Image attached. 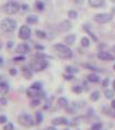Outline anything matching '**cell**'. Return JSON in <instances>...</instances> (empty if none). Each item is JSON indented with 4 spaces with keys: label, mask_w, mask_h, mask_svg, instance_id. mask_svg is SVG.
Segmentation results:
<instances>
[{
    "label": "cell",
    "mask_w": 115,
    "mask_h": 130,
    "mask_svg": "<svg viewBox=\"0 0 115 130\" xmlns=\"http://www.w3.org/2000/svg\"><path fill=\"white\" fill-rule=\"evenodd\" d=\"M53 49L55 50L58 56L60 59H63V60H68L73 56V51L72 49L69 48L67 44H64V43H55L53 46Z\"/></svg>",
    "instance_id": "1"
},
{
    "label": "cell",
    "mask_w": 115,
    "mask_h": 130,
    "mask_svg": "<svg viewBox=\"0 0 115 130\" xmlns=\"http://www.w3.org/2000/svg\"><path fill=\"white\" fill-rule=\"evenodd\" d=\"M18 123H19V125H21L24 128H32V127H34V126H36L35 119L26 113L20 114L18 116Z\"/></svg>",
    "instance_id": "2"
},
{
    "label": "cell",
    "mask_w": 115,
    "mask_h": 130,
    "mask_svg": "<svg viewBox=\"0 0 115 130\" xmlns=\"http://www.w3.org/2000/svg\"><path fill=\"white\" fill-rule=\"evenodd\" d=\"M48 65H49V63H48L47 59L36 58L35 60H33L31 62L30 66L34 72H42L48 67Z\"/></svg>",
    "instance_id": "3"
},
{
    "label": "cell",
    "mask_w": 115,
    "mask_h": 130,
    "mask_svg": "<svg viewBox=\"0 0 115 130\" xmlns=\"http://www.w3.org/2000/svg\"><path fill=\"white\" fill-rule=\"evenodd\" d=\"M18 24L12 19H3L0 22V29L3 32H13L16 29Z\"/></svg>",
    "instance_id": "4"
},
{
    "label": "cell",
    "mask_w": 115,
    "mask_h": 130,
    "mask_svg": "<svg viewBox=\"0 0 115 130\" xmlns=\"http://www.w3.org/2000/svg\"><path fill=\"white\" fill-rule=\"evenodd\" d=\"M20 10V5L15 1H9L3 6V11L8 15H14L19 12Z\"/></svg>",
    "instance_id": "5"
},
{
    "label": "cell",
    "mask_w": 115,
    "mask_h": 130,
    "mask_svg": "<svg viewBox=\"0 0 115 130\" xmlns=\"http://www.w3.org/2000/svg\"><path fill=\"white\" fill-rule=\"evenodd\" d=\"M113 20V15L110 13H98L93 16V21L98 24H106Z\"/></svg>",
    "instance_id": "6"
},
{
    "label": "cell",
    "mask_w": 115,
    "mask_h": 130,
    "mask_svg": "<svg viewBox=\"0 0 115 130\" xmlns=\"http://www.w3.org/2000/svg\"><path fill=\"white\" fill-rule=\"evenodd\" d=\"M32 36V30L30 26L27 25H22L20 27V30H19V38L22 39V40H27L30 39Z\"/></svg>",
    "instance_id": "7"
},
{
    "label": "cell",
    "mask_w": 115,
    "mask_h": 130,
    "mask_svg": "<svg viewBox=\"0 0 115 130\" xmlns=\"http://www.w3.org/2000/svg\"><path fill=\"white\" fill-rule=\"evenodd\" d=\"M52 126H55V127H59V126H68L69 125V120L64 116H59L55 117L51 120Z\"/></svg>",
    "instance_id": "8"
},
{
    "label": "cell",
    "mask_w": 115,
    "mask_h": 130,
    "mask_svg": "<svg viewBox=\"0 0 115 130\" xmlns=\"http://www.w3.org/2000/svg\"><path fill=\"white\" fill-rule=\"evenodd\" d=\"M30 51H31V48H30V46H28L27 43H25V42L19 43L18 46H16V48H15V52H16L18 54H21V55H25V54H27Z\"/></svg>",
    "instance_id": "9"
},
{
    "label": "cell",
    "mask_w": 115,
    "mask_h": 130,
    "mask_svg": "<svg viewBox=\"0 0 115 130\" xmlns=\"http://www.w3.org/2000/svg\"><path fill=\"white\" fill-rule=\"evenodd\" d=\"M97 58L101 61H114L115 60V56L111 52H108V51H100L97 54Z\"/></svg>",
    "instance_id": "10"
},
{
    "label": "cell",
    "mask_w": 115,
    "mask_h": 130,
    "mask_svg": "<svg viewBox=\"0 0 115 130\" xmlns=\"http://www.w3.org/2000/svg\"><path fill=\"white\" fill-rule=\"evenodd\" d=\"M59 28H60V30L62 31V32L68 31V30H69V29H71V28H72V23L69 22L68 20H64L63 22H61V23H60Z\"/></svg>",
    "instance_id": "11"
},
{
    "label": "cell",
    "mask_w": 115,
    "mask_h": 130,
    "mask_svg": "<svg viewBox=\"0 0 115 130\" xmlns=\"http://www.w3.org/2000/svg\"><path fill=\"white\" fill-rule=\"evenodd\" d=\"M10 91V86L7 81H0V94L5 96Z\"/></svg>",
    "instance_id": "12"
},
{
    "label": "cell",
    "mask_w": 115,
    "mask_h": 130,
    "mask_svg": "<svg viewBox=\"0 0 115 130\" xmlns=\"http://www.w3.org/2000/svg\"><path fill=\"white\" fill-rule=\"evenodd\" d=\"M21 70H22L23 76L25 77V79H31L33 77V72H34V71L31 68V66H23Z\"/></svg>",
    "instance_id": "13"
},
{
    "label": "cell",
    "mask_w": 115,
    "mask_h": 130,
    "mask_svg": "<svg viewBox=\"0 0 115 130\" xmlns=\"http://www.w3.org/2000/svg\"><path fill=\"white\" fill-rule=\"evenodd\" d=\"M56 105L60 108H66L68 106V100L66 99V98H64V96H60L59 99H58V101H56Z\"/></svg>",
    "instance_id": "14"
},
{
    "label": "cell",
    "mask_w": 115,
    "mask_h": 130,
    "mask_svg": "<svg viewBox=\"0 0 115 130\" xmlns=\"http://www.w3.org/2000/svg\"><path fill=\"white\" fill-rule=\"evenodd\" d=\"M87 80L89 83L98 84V83H100V76L98 74H96V73H91V74H89L87 76Z\"/></svg>",
    "instance_id": "15"
},
{
    "label": "cell",
    "mask_w": 115,
    "mask_h": 130,
    "mask_svg": "<svg viewBox=\"0 0 115 130\" xmlns=\"http://www.w3.org/2000/svg\"><path fill=\"white\" fill-rule=\"evenodd\" d=\"M75 41H76V35L75 34H69L64 38V42L66 43L67 46H72V44L75 43Z\"/></svg>",
    "instance_id": "16"
},
{
    "label": "cell",
    "mask_w": 115,
    "mask_h": 130,
    "mask_svg": "<svg viewBox=\"0 0 115 130\" xmlns=\"http://www.w3.org/2000/svg\"><path fill=\"white\" fill-rule=\"evenodd\" d=\"M34 119H35L36 126H39L40 124H42V121H44V114L40 112V111H37V112L35 113Z\"/></svg>",
    "instance_id": "17"
},
{
    "label": "cell",
    "mask_w": 115,
    "mask_h": 130,
    "mask_svg": "<svg viewBox=\"0 0 115 130\" xmlns=\"http://www.w3.org/2000/svg\"><path fill=\"white\" fill-rule=\"evenodd\" d=\"M26 23L30 24V25H35V24L38 23V16L34 15V14H31L26 18Z\"/></svg>",
    "instance_id": "18"
},
{
    "label": "cell",
    "mask_w": 115,
    "mask_h": 130,
    "mask_svg": "<svg viewBox=\"0 0 115 130\" xmlns=\"http://www.w3.org/2000/svg\"><path fill=\"white\" fill-rule=\"evenodd\" d=\"M88 2L92 8H100L104 5V0H88Z\"/></svg>",
    "instance_id": "19"
},
{
    "label": "cell",
    "mask_w": 115,
    "mask_h": 130,
    "mask_svg": "<svg viewBox=\"0 0 115 130\" xmlns=\"http://www.w3.org/2000/svg\"><path fill=\"white\" fill-rule=\"evenodd\" d=\"M31 89H33V90L35 91H41L42 90V84L40 83V81H35V83H33L31 85Z\"/></svg>",
    "instance_id": "20"
},
{
    "label": "cell",
    "mask_w": 115,
    "mask_h": 130,
    "mask_svg": "<svg viewBox=\"0 0 115 130\" xmlns=\"http://www.w3.org/2000/svg\"><path fill=\"white\" fill-rule=\"evenodd\" d=\"M65 72H66L67 74L74 75V74H77V73L79 72V70L77 67H75V66H72V65H67V66L65 67Z\"/></svg>",
    "instance_id": "21"
},
{
    "label": "cell",
    "mask_w": 115,
    "mask_h": 130,
    "mask_svg": "<svg viewBox=\"0 0 115 130\" xmlns=\"http://www.w3.org/2000/svg\"><path fill=\"white\" fill-rule=\"evenodd\" d=\"M90 101H92V102H96V101H98L100 99V92L98 90H94L92 91L91 93H90V96H89Z\"/></svg>",
    "instance_id": "22"
},
{
    "label": "cell",
    "mask_w": 115,
    "mask_h": 130,
    "mask_svg": "<svg viewBox=\"0 0 115 130\" xmlns=\"http://www.w3.org/2000/svg\"><path fill=\"white\" fill-rule=\"evenodd\" d=\"M35 34H36L37 37L40 38V39H46V38H47V32L45 31V30H41V29H37V30L35 31Z\"/></svg>",
    "instance_id": "23"
},
{
    "label": "cell",
    "mask_w": 115,
    "mask_h": 130,
    "mask_svg": "<svg viewBox=\"0 0 115 130\" xmlns=\"http://www.w3.org/2000/svg\"><path fill=\"white\" fill-rule=\"evenodd\" d=\"M40 103H41V100L40 99H37V98H35V99H32L31 100V107H37V106H39Z\"/></svg>",
    "instance_id": "24"
},
{
    "label": "cell",
    "mask_w": 115,
    "mask_h": 130,
    "mask_svg": "<svg viewBox=\"0 0 115 130\" xmlns=\"http://www.w3.org/2000/svg\"><path fill=\"white\" fill-rule=\"evenodd\" d=\"M80 44H81V47H84V48H88L90 46V40L88 37H83L80 40Z\"/></svg>",
    "instance_id": "25"
},
{
    "label": "cell",
    "mask_w": 115,
    "mask_h": 130,
    "mask_svg": "<svg viewBox=\"0 0 115 130\" xmlns=\"http://www.w3.org/2000/svg\"><path fill=\"white\" fill-rule=\"evenodd\" d=\"M104 95H105L106 99L113 100V98H114V90H110V89H106V90L104 91Z\"/></svg>",
    "instance_id": "26"
},
{
    "label": "cell",
    "mask_w": 115,
    "mask_h": 130,
    "mask_svg": "<svg viewBox=\"0 0 115 130\" xmlns=\"http://www.w3.org/2000/svg\"><path fill=\"white\" fill-rule=\"evenodd\" d=\"M67 16L69 19H72V20H76L77 18H78V13H77L75 10H69L67 12Z\"/></svg>",
    "instance_id": "27"
},
{
    "label": "cell",
    "mask_w": 115,
    "mask_h": 130,
    "mask_svg": "<svg viewBox=\"0 0 115 130\" xmlns=\"http://www.w3.org/2000/svg\"><path fill=\"white\" fill-rule=\"evenodd\" d=\"M85 67L88 68V70H90V71H92V72H102L100 68L93 66V65H90V64H85Z\"/></svg>",
    "instance_id": "28"
},
{
    "label": "cell",
    "mask_w": 115,
    "mask_h": 130,
    "mask_svg": "<svg viewBox=\"0 0 115 130\" xmlns=\"http://www.w3.org/2000/svg\"><path fill=\"white\" fill-rule=\"evenodd\" d=\"M72 91L75 92V93H81V92L84 91V88L81 87V86H78V85H77V86H74L72 88Z\"/></svg>",
    "instance_id": "29"
},
{
    "label": "cell",
    "mask_w": 115,
    "mask_h": 130,
    "mask_svg": "<svg viewBox=\"0 0 115 130\" xmlns=\"http://www.w3.org/2000/svg\"><path fill=\"white\" fill-rule=\"evenodd\" d=\"M35 8L38 11H44V9H45V6H44V3L41 2V1H36V3H35Z\"/></svg>",
    "instance_id": "30"
},
{
    "label": "cell",
    "mask_w": 115,
    "mask_h": 130,
    "mask_svg": "<svg viewBox=\"0 0 115 130\" xmlns=\"http://www.w3.org/2000/svg\"><path fill=\"white\" fill-rule=\"evenodd\" d=\"M3 130H14V125L8 121L6 125H3Z\"/></svg>",
    "instance_id": "31"
},
{
    "label": "cell",
    "mask_w": 115,
    "mask_h": 130,
    "mask_svg": "<svg viewBox=\"0 0 115 130\" xmlns=\"http://www.w3.org/2000/svg\"><path fill=\"white\" fill-rule=\"evenodd\" d=\"M13 61H14V62H24V61H25V56L20 54L19 56H15V58H13Z\"/></svg>",
    "instance_id": "32"
},
{
    "label": "cell",
    "mask_w": 115,
    "mask_h": 130,
    "mask_svg": "<svg viewBox=\"0 0 115 130\" xmlns=\"http://www.w3.org/2000/svg\"><path fill=\"white\" fill-rule=\"evenodd\" d=\"M8 123V117L6 115H0V124L6 125Z\"/></svg>",
    "instance_id": "33"
},
{
    "label": "cell",
    "mask_w": 115,
    "mask_h": 130,
    "mask_svg": "<svg viewBox=\"0 0 115 130\" xmlns=\"http://www.w3.org/2000/svg\"><path fill=\"white\" fill-rule=\"evenodd\" d=\"M0 104H1V105H3V106H5V105H7L8 104V100L6 99V98L5 96H1V98H0Z\"/></svg>",
    "instance_id": "34"
},
{
    "label": "cell",
    "mask_w": 115,
    "mask_h": 130,
    "mask_svg": "<svg viewBox=\"0 0 115 130\" xmlns=\"http://www.w3.org/2000/svg\"><path fill=\"white\" fill-rule=\"evenodd\" d=\"M9 74H10L11 76H15L16 74H18V71H16V68L12 67V68H10V70H9Z\"/></svg>",
    "instance_id": "35"
},
{
    "label": "cell",
    "mask_w": 115,
    "mask_h": 130,
    "mask_svg": "<svg viewBox=\"0 0 115 130\" xmlns=\"http://www.w3.org/2000/svg\"><path fill=\"white\" fill-rule=\"evenodd\" d=\"M63 77H64V79H66V80H72V79H74V75L67 74V73H66V74H65Z\"/></svg>",
    "instance_id": "36"
},
{
    "label": "cell",
    "mask_w": 115,
    "mask_h": 130,
    "mask_svg": "<svg viewBox=\"0 0 115 130\" xmlns=\"http://www.w3.org/2000/svg\"><path fill=\"white\" fill-rule=\"evenodd\" d=\"M51 106V100H46V105H45V106H44V108L45 109H48L49 107H50Z\"/></svg>",
    "instance_id": "37"
},
{
    "label": "cell",
    "mask_w": 115,
    "mask_h": 130,
    "mask_svg": "<svg viewBox=\"0 0 115 130\" xmlns=\"http://www.w3.org/2000/svg\"><path fill=\"white\" fill-rule=\"evenodd\" d=\"M109 84H110V79L109 78H105L104 80H103V83H102V87H108L109 86Z\"/></svg>",
    "instance_id": "38"
},
{
    "label": "cell",
    "mask_w": 115,
    "mask_h": 130,
    "mask_svg": "<svg viewBox=\"0 0 115 130\" xmlns=\"http://www.w3.org/2000/svg\"><path fill=\"white\" fill-rule=\"evenodd\" d=\"M35 49H36V50H39V51H42L45 49V47L40 46V44H35Z\"/></svg>",
    "instance_id": "39"
},
{
    "label": "cell",
    "mask_w": 115,
    "mask_h": 130,
    "mask_svg": "<svg viewBox=\"0 0 115 130\" xmlns=\"http://www.w3.org/2000/svg\"><path fill=\"white\" fill-rule=\"evenodd\" d=\"M44 130H58L55 126H49V127H46Z\"/></svg>",
    "instance_id": "40"
},
{
    "label": "cell",
    "mask_w": 115,
    "mask_h": 130,
    "mask_svg": "<svg viewBox=\"0 0 115 130\" xmlns=\"http://www.w3.org/2000/svg\"><path fill=\"white\" fill-rule=\"evenodd\" d=\"M22 10H23V11H28L30 9H28V6H27V5H23V6H22Z\"/></svg>",
    "instance_id": "41"
},
{
    "label": "cell",
    "mask_w": 115,
    "mask_h": 130,
    "mask_svg": "<svg viewBox=\"0 0 115 130\" xmlns=\"http://www.w3.org/2000/svg\"><path fill=\"white\" fill-rule=\"evenodd\" d=\"M111 107H112L114 111H115V100L114 99L112 100V102H111Z\"/></svg>",
    "instance_id": "42"
},
{
    "label": "cell",
    "mask_w": 115,
    "mask_h": 130,
    "mask_svg": "<svg viewBox=\"0 0 115 130\" xmlns=\"http://www.w3.org/2000/svg\"><path fill=\"white\" fill-rule=\"evenodd\" d=\"M12 47H13V42H12V41H9V42H8V48H12Z\"/></svg>",
    "instance_id": "43"
},
{
    "label": "cell",
    "mask_w": 115,
    "mask_h": 130,
    "mask_svg": "<svg viewBox=\"0 0 115 130\" xmlns=\"http://www.w3.org/2000/svg\"><path fill=\"white\" fill-rule=\"evenodd\" d=\"M2 63H3V58H2L1 55H0V65H1Z\"/></svg>",
    "instance_id": "44"
},
{
    "label": "cell",
    "mask_w": 115,
    "mask_h": 130,
    "mask_svg": "<svg viewBox=\"0 0 115 130\" xmlns=\"http://www.w3.org/2000/svg\"><path fill=\"white\" fill-rule=\"evenodd\" d=\"M112 86H113V90H115V79L113 80V84H112Z\"/></svg>",
    "instance_id": "45"
},
{
    "label": "cell",
    "mask_w": 115,
    "mask_h": 130,
    "mask_svg": "<svg viewBox=\"0 0 115 130\" xmlns=\"http://www.w3.org/2000/svg\"><path fill=\"white\" fill-rule=\"evenodd\" d=\"M112 50H113V52L115 53V46H113V47H112Z\"/></svg>",
    "instance_id": "46"
},
{
    "label": "cell",
    "mask_w": 115,
    "mask_h": 130,
    "mask_svg": "<svg viewBox=\"0 0 115 130\" xmlns=\"http://www.w3.org/2000/svg\"><path fill=\"white\" fill-rule=\"evenodd\" d=\"M113 13L115 14V8H113Z\"/></svg>",
    "instance_id": "47"
},
{
    "label": "cell",
    "mask_w": 115,
    "mask_h": 130,
    "mask_svg": "<svg viewBox=\"0 0 115 130\" xmlns=\"http://www.w3.org/2000/svg\"><path fill=\"white\" fill-rule=\"evenodd\" d=\"M63 130H69V129H68V128H65V129H63Z\"/></svg>",
    "instance_id": "48"
},
{
    "label": "cell",
    "mask_w": 115,
    "mask_h": 130,
    "mask_svg": "<svg viewBox=\"0 0 115 130\" xmlns=\"http://www.w3.org/2000/svg\"><path fill=\"white\" fill-rule=\"evenodd\" d=\"M113 68H114V71H115V64H114V66H113Z\"/></svg>",
    "instance_id": "49"
},
{
    "label": "cell",
    "mask_w": 115,
    "mask_h": 130,
    "mask_svg": "<svg viewBox=\"0 0 115 130\" xmlns=\"http://www.w3.org/2000/svg\"><path fill=\"white\" fill-rule=\"evenodd\" d=\"M1 47H2V46H1V43H0V49H1Z\"/></svg>",
    "instance_id": "50"
},
{
    "label": "cell",
    "mask_w": 115,
    "mask_h": 130,
    "mask_svg": "<svg viewBox=\"0 0 115 130\" xmlns=\"http://www.w3.org/2000/svg\"><path fill=\"white\" fill-rule=\"evenodd\" d=\"M111 1H113V2H115V0H111Z\"/></svg>",
    "instance_id": "51"
},
{
    "label": "cell",
    "mask_w": 115,
    "mask_h": 130,
    "mask_svg": "<svg viewBox=\"0 0 115 130\" xmlns=\"http://www.w3.org/2000/svg\"><path fill=\"white\" fill-rule=\"evenodd\" d=\"M0 81H1V80H0Z\"/></svg>",
    "instance_id": "52"
}]
</instances>
